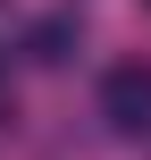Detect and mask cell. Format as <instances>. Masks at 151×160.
<instances>
[{
  "label": "cell",
  "mask_w": 151,
  "mask_h": 160,
  "mask_svg": "<svg viewBox=\"0 0 151 160\" xmlns=\"http://www.w3.org/2000/svg\"><path fill=\"white\" fill-rule=\"evenodd\" d=\"M101 127H109L118 143H143L151 135V68L143 59H118V68L101 76Z\"/></svg>",
  "instance_id": "1"
},
{
  "label": "cell",
  "mask_w": 151,
  "mask_h": 160,
  "mask_svg": "<svg viewBox=\"0 0 151 160\" xmlns=\"http://www.w3.org/2000/svg\"><path fill=\"white\" fill-rule=\"evenodd\" d=\"M76 42H84V8H76V0H59V8H42V17H34V34H25V59H42V68H67V59H76Z\"/></svg>",
  "instance_id": "2"
},
{
  "label": "cell",
  "mask_w": 151,
  "mask_h": 160,
  "mask_svg": "<svg viewBox=\"0 0 151 160\" xmlns=\"http://www.w3.org/2000/svg\"><path fill=\"white\" fill-rule=\"evenodd\" d=\"M0 84H8V59H0Z\"/></svg>",
  "instance_id": "3"
},
{
  "label": "cell",
  "mask_w": 151,
  "mask_h": 160,
  "mask_svg": "<svg viewBox=\"0 0 151 160\" xmlns=\"http://www.w3.org/2000/svg\"><path fill=\"white\" fill-rule=\"evenodd\" d=\"M143 8H151V0H143Z\"/></svg>",
  "instance_id": "4"
}]
</instances>
